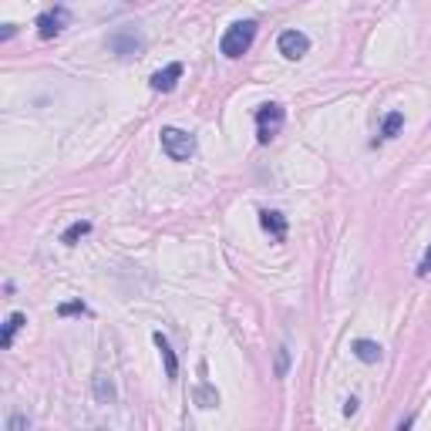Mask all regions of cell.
Segmentation results:
<instances>
[{
    "label": "cell",
    "mask_w": 431,
    "mask_h": 431,
    "mask_svg": "<svg viewBox=\"0 0 431 431\" xmlns=\"http://www.w3.org/2000/svg\"><path fill=\"white\" fill-rule=\"evenodd\" d=\"M418 277H431V246L425 250V256H421V263H418Z\"/></svg>",
    "instance_id": "19"
},
{
    "label": "cell",
    "mask_w": 431,
    "mask_h": 431,
    "mask_svg": "<svg viewBox=\"0 0 431 431\" xmlns=\"http://www.w3.org/2000/svg\"><path fill=\"white\" fill-rule=\"evenodd\" d=\"M27 428H30L27 414H21V411H10V414H7V431H27Z\"/></svg>",
    "instance_id": "17"
},
{
    "label": "cell",
    "mask_w": 431,
    "mask_h": 431,
    "mask_svg": "<svg viewBox=\"0 0 431 431\" xmlns=\"http://www.w3.org/2000/svg\"><path fill=\"white\" fill-rule=\"evenodd\" d=\"M286 371H290V347L279 344L277 347V378H286Z\"/></svg>",
    "instance_id": "16"
},
{
    "label": "cell",
    "mask_w": 431,
    "mask_h": 431,
    "mask_svg": "<svg viewBox=\"0 0 431 431\" xmlns=\"http://www.w3.org/2000/svg\"><path fill=\"white\" fill-rule=\"evenodd\" d=\"M411 425H414V414H407L405 421H401V425H398V431H411Z\"/></svg>",
    "instance_id": "22"
},
{
    "label": "cell",
    "mask_w": 431,
    "mask_h": 431,
    "mask_svg": "<svg viewBox=\"0 0 431 431\" xmlns=\"http://www.w3.org/2000/svg\"><path fill=\"white\" fill-rule=\"evenodd\" d=\"M283 122H286L283 104H277V102L259 104V108H256V142H259V145H270V142L279 135Z\"/></svg>",
    "instance_id": "2"
},
{
    "label": "cell",
    "mask_w": 431,
    "mask_h": 431,
    "mask_svg": "<svg viewBox=\"0 0 431 431\" xmlns=\"http://www.w3.org/2000/svg\"><path fill=\"white\" fill-rule=\"evenodd\" d=\"M259 226L266 229L277 243H283L286 239V216L283 212H277V209H259Z\"/></svg>",
    "instance_id": "9"
},
{
    "label": "cell",
    "mask_w": 431,
    "mask_h": 431,
    "mask_svg": "<svg viewBox=\"0 0 431 431\" xmlns=\"http://www.w3.org/2000/svg\"><path fill=\"white\" fill-rule=\"evenodd\" d=\"M178 77H182V64L172 61V64H165L162 71H155V75L149 77V84H152V91H162V95H165V91H172L178 84Z\"/></svg>",
    "instance_id": "8"
},
{
    "label": "cell",
    "mask_w": 431,
    "mask_h": 431,
    "mask_svg": "<svg viewBox=\"0 0 431 431\" xmlns=\"http://www.w3.org/2000/svg\"><path fill=\"white\" fill-rule=\"evenodd\" d=\"M306 51H310V37H306L304 30H283L279 34V54L286 61H300Z\"/></svg>",
    "instance_id": "6"
},
{
    "label": "cell",
    "mask_w": 431,
    "mask_h": 431,
    "mask_svg": "<svg viewBox=\"0 0 431 431\" xmlns=\"http://www.w3.org/2000/svg\"><path fill=\"white\" fill-rule=\"evenodd\" d=\"M253 41H256V21H236V24L226 27V34L219 41V51H223V57L236 61V57H243L253 48Z\"/></svg>",
    "instance_id": "1"
},
{
    "label": "cell",
    "mask_w": 431,
    "mask_h": 431,
    "mask_svg": "<svg viewBox=\"0 0 431 431\" xmlns=\"http://www.w3.org/2000/svg\"><path fill=\"white\" fill-rule=\"evenodd\" d=\"M88 232H91V223H88V219H77V223H71V226L61 232V243H64V246H75L77 239H84Z\"/></svg>",
    "instance_id": "12"
},
{
    "label": "cell",
    "mask_w": 431,
    "mask_h": 431,
    "mask_svg": "<svg viewBox=\"0 0 431 431\" xmlns=\"http://www.w3.org/2000/svg\"><path fill=\"white\" fill-rule=\"evenodd\" d=\"M401 128H405V115H401V111H387V115H384V125H380V138H394Z\"/></svg>",
    "instance_id": "14"
},
{
    "label": "cell",
    "mask_w": 431,
    "mask_h": 431,
    "mask_svg": "<svg viewBox=\"0 0 431 431\" xmlns=\"http://www.w3.org/2000/svg\"><path fill=\"white\" fill-rule=\"evenodd\" d=\"M357 407H360V401H357V398H347V401H344V414H347V418H354Z\"/></svg>",
    "instance_id": "20"
},
{
    "label": "cell",
    "mask_w": 431,
    "mask_h": 431,
    "mask_svg": "<svg viewBox=\"0 0 431 431\" xmlns=\"http://www.w3.org/2000/svg\"><path fill=\"white\" fill-rule=\"evenodd\" d=\"M95 398L102 401V405H108V401H115V384L104 378V374H95Z\"/></svg>",
    "instance_id": "15"
},
{
    "label": "cell",
    "mask_w": 431,
    "mask_h": 431,
    "mask_svg": "<svg viewBox=\"0 0 431 431\" xmlns=\"http://www.w3.org/2000/svg\"><path fill=\"white\" fill-rule=\"evenodd\" d=\"M24 324H27V317L21 313V310H14V313L7 317V324H3V330H0V347H3V351L14 347V337H17V330L24 327Z\"/></svg>",
    "instance_id": "10"
},
{
    "label": "cell",
    "mask_w": 431,
    "mask_h": 431,
    "mask_svg": "<svg viewBox=\"0 0 431 431\" xmlns=\"http://www.w3.org/2000/svg\"><path fill=\"white\" fill-rule=\"evenodd\" d=\"M14 34H17V27H14V24H3V30H0V41H10Z\"/></svg>",
    "instance_id": "21"
},
{
    "label": "cell",
    "mask_w": 431,
    "mask_h": 431,
    "mask_svg": "<svg viewBox=\"0 0 431 431\" xmlns=\"http://www.w3.org/2000/svg\"><path fill=\"white\" fill-rule=\"evenodd\" d=\"M192 401L199 407H219V391H216L212 384H199V387L192 391Z\"/></svg>",
    "instance_id": "13"
},
{
    "label": "cell",
    "mask_w": 431,
    "mask_h": 431,
    "mask_svg": "<svg viewBox=\"0 0 431 431\" xmlns=\"http://www.w3.org/2000/svg\"><path fill=\"white\" fill-rule=\"evenodd\" d=\"M57 313H61V317H71V313H88V306L81 304V300H71V304L57 306Z\"/></svg>",
    "instance_id": "18"
},
{
    "label": "cell",
    "mask_w": 431,
    "mask_h": 431,
    "mask_svg": "<svg viewBox=\"0 0 431 431\" xmlns=\"http://www.w3.org/2000/svg\"><path fill=\"white\" fill-rule=\"evenodd\" d=\"M380 354H384V351H380L378 340H367V337L354 340V357L357 360H364V364H378Z\"/></svg>",
    "instance_id": "11"
},
{
    "label": "cell",
    "mask_w": 431,
    "mask_h": 431,
    "mask_svg": "<svg viewBox=\"0 0 431 431\" xmlns=\"http://www.w3.org/2000/svg\"><path fill=\"white\" fill-rule=\"evenodd\" d=\"M152 340H155V347H158V354H162V364H165V378L176 380L178 378V357H176V351H172V344H169V337H165L162 330H155Z\"/></svg>",
    "instance_id": "7"
},
{
    "label": "cell",
    "mask_w": 431,
    "mask_h": 431,
    "mask_svg": "<svg viewBox=\"0 0 431 431\" xmlns=\"http://www.w3.org/2000/svg\"><path fill=\"white\" fill-rule=\"evenodd\" d=\"M108 51L118 54V57L142 54V51H145V37H142V34H135L131 27H122V30H115V34L108 37Z\"/></svg>",
    "instance_id": "4"
},
{
    "label": "cell",
    "mask_w": 431,
    "mask_h": 431,
    "mask_svg": "<svg viewBox=\"0 0 431 431\" xmlns=\"http://www.w3.org/2000/svg\"><path fill=\"white\" fill-rule=\"evenodd\" d=\"M158 138H162V152L169 155L172 162H189L196 155V138L189 131H182V128L165 125L158 131Z\"/></svg>",
    "instance_id": "3"
},
{
    "label": "cell",
    "mask_w": 431,
    "mask_h": 431,
    "mask_svg": "<svg viewBox=\"0 0 431 431\" xmlns=\"http://www.w3.org/2000/svg\"><path fill=\"white\" fill-rule=\"evenodd\" d=\"M71 21V10L68 7H51V10H44L41 17H37V34H41V41H51L57 37L64 27Z\"/></svg>",
    "instance_id": "5"
}]
</instances>
